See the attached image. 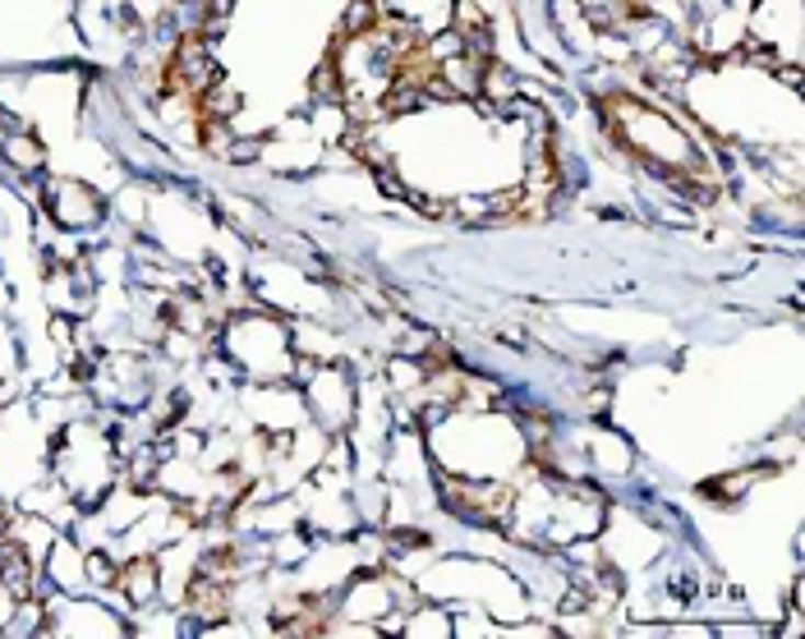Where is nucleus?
<instances>
[{
	"label": "nucleus",
	"mask_w": 805,
	"mask_h": 639,
	"mask_svg": "<svg viewBox=\"0 0 805 639\" xmlns=\"http://www.w3.org/2000/svg\"><path fill=\"white\" fill-rule=\"evenodd\" d=\"M115 589H125V603H134V607L152 603L157 589H161V561H152V557H129L121 566V575H115Z\"/></svg>",
	"instance_id": "7ed1b4c3"
},
{
	"label": "nucleus",
	"mask_w": 805,
	"mask_h": 639,
	"mask_svg": "<svg viewBox=\"0 0 805 639\" xmlns=\"http://www.w3.org/2000/svg\"><path fill=\"white\" fill-rule=\"evenodd\" d=\"M115 575H121V566H115V561H106L102 552H88V580H92V584L111 589V584H115Z\"/></svg>",
	"instance_id": "423d86ee"
},
{
	"label": "nucleus",
	"mask_w": 805,
	"mask_h": 639,
	"mask_svg": "<svg viewBox=\"0 0 805 639\" xmlns=\"http://www.w3.org/2000/svg\"><path fill=\"white\" fill-rule=\"evenodd\" d=\"M400 635H410V639H446V635H456V626H452V617H446L442 607L419 598L406 617H400Z\"/></svg>",
	"instance_id": "20e7f679"
},
{
	"label": "nucleus",
	"mask_w": 805,
	"mask_h": 639,
	"mask_svg": "<svg viewBox=\"0 0 805 639\" xmlns=\"http://www.w3.org/2000/svg\"><path fill=\"white\" fill-rule=\"evenodd\" d=\"M5 138H10V129H5V115H0V148H5Z\"/></svg>",
	"instance_id": "0eeeda50"
},
{
	"label": "nucleus",
	"mask_w": 805,
	"mask_h": 639,
	"mask_svg": "<svg viewBox=\"0 0 805 639\" xmlns=\"http://www.w3.org/2000/svg\"><path fill=\"white\" fill-rule=\"evenodd\" d=\"M304 406L318 419L322 433H345L354 423V406H360V387H354V373L341 364H318L309 377H304Z\"/></svg>",
	"instance_id": "f257e3e1"
},
{
	"label": "nucleus",
	"mask_w": 805,
	"mask_h": 639,
	"mask_svg": "<svg viewBox=\"0 0 805 639\" xmlns=\"http://www.w3.org/2000/svg\"><path fill=\"white\" fill-rule=\"evenodd\" d=\"M46 212H52V221H60L65 230H88V226L102 221V198L92 194L88 184L52 180L46 184Z\"/></svg>",
	"instance_id": "f03ea898"
},
{
	"label": "nucleus",
	"mask_w": 805,
	"mask_h": 639,
	"mask_svg": "<svg viewBox=\"0 0 805 639\" xmlns=\"http://www.w3.org/2000/svg\"><path fill=\"white\" fill-rule=\"evenodd\" d=\"M0 157H5L19 175L42 171V161H46V152H42V144H37L33 134H10V138H5V148H0Z\"/></svg>",
	"instance_id": "39448f33"
}]
</instances>
